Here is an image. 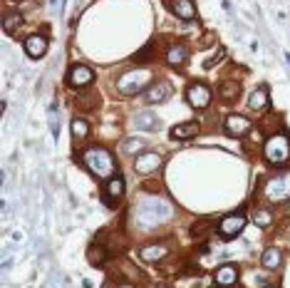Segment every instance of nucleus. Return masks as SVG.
Here are the masks:
<instances>
[{"label":"nucleus","mask_w":290,"mask_h":288,"mask_svg":"<svg viewBox=\"0 0 290 288\" xmlns=\"http://www.w3.org/2000/svg\"><path fill=\"white\" fill-rule=\"evenodd\" d=\"M199 132V124L196 122H184V124H176L171 130V140H189Z\"/></svg>","instance_id":"obj_20"},{"label":"nucleus","mask_w":290,"mask_h":288,"mask_svg":"<svg viewBox=\"0 0 290 288\" xmlns=\"http://www.w3.org/2000/svg\"><path fill=\"white\" fill-rule=\"evenodd\" d=\"M151 77H154V72L149 70V68H134V70H127L124 74L117 77V92H119V94H127V97L139 94L146 84H151Z\"/></svg>","instance_id":"obj_2"},{"label":"nucleus","mask_w":290,"mask_h":288,"mask_svg":"<svg viewBox=\"0 0 290 288\" xmlns=\"http://www.w3.org/2000/svg\"><path fill=\"white\" fill-rule=\"evenodd\" d=\"M186 60H189V52H186L184 45L176 42V45H171V48L166 50V62H169L171 68H184Z\"/></svg>","instance_id":"obj_16"},{"label":"nucleus","mask_w":290,"mask_h":288,"mask_svg":"<svg viewBox=\"0 0 290 288\" xmlns=\"http://www.w3.org/2000/svg\"><path fill=\"white\" fill-rule=\"evenodd\" d=\"M92 80H94V72L89 70L87 65H72V70L67 72V84H70L72 90H84V87H89Z\"/></svg>","instance_id":"obj_6"},{"label":"nucleus","mask_w":290,"mask_h":288,"mask_svg":"<svg viewBox=\"0 0 290 288\" xmlns=\"http://www.w3.org/2000/svg\"><path fill=\"white\" fill-rule=\"evenodd\" d=\"M266 288H276V286H266Z\"/></svg>","instance_id":"obj_31"},{"label":"nucleus","mask_w":290,"mask_h":288,"mask_svg":"<svg viewBox=\"0 0 290 288\" xmlns=\"http://www.w3.org/2000/svg\"><path fill=\"white\" fill-rule=\"evenodd\" d=\"M2 25H5L7 32H12L15 28L22 25V18H20V15H5V18H2Z\"/></svg>","instance_id":"obj_25"},{"label":"nucleus","mask_w":290,"mask_h":288,"mask_svg":"<svg viewBox=\"0 0 290 288\" xmlns=\"http://www.w3.org/2000/svg\"><path fill=\"white\" fill-rule=\"evenodd\" d=\"M251 120L248 117H243V114H228L226 117V132L231 134V137H246L248 132H251Z\"/></svg>","instance_id":"obj_8"},{"label":"nucleus","mask_w":290,"mask_h":288,"mask_svg":"<svg viewBox=\"0 0 290 288\" xmlns=\"http://www.w3.org/2000/svg\"><path fill=\"white\" fill-rule=\"evenodd\" d=\"M50 110H52V112H55V104H52V107H50ZM52 112H50V117H55V114H52ZM57 132H60V124H55V120H52V134H55V137H57Z\"/></svg>","instance_id":"obj_30"},{"label":"nucleus","mask_w":290,"mask_h":288,"mask_svg":"<svg viewBox=\"0 0 290 288\" xmlns=\"http://www.w3.org/2000/svg\"><path fill=\"white\" fill-rule=\"evenodd\" d=\"M186 102H189L194 110H204V107L211 104V90H209L204 82H194V84H189V90H186Z\"/></svg>","instance_id":"obj_5"},{"label":"nucleus","mask_w":290,"mask_h":288,"mask_svg":"<svg viewBox=\"0 0 290 288\" xmlns=\"http://www.w3.org/2000/svg\"><path fill=\"white\" fill-rule=\"evenodd\" d=\"M144 144L146 142H142V140H134V137H132V140H124V142H122V152H124V154H139V152L144 149Z\"/></svg>","instance_id":"obj_24"},{"label":"nucleus","mask_w":290,"mask_h":288,"mask_svg":"<svg viewBox=\"0 0 290 288\" xmlns=\"http://www.w3.org/2000/svg\"><path fill=\"white\" fill-rule=\"evenodd\" d=\"M166 254H169V246L166 244H146V246L139 248V256H142V261H146V264H156Z\"/></svg>","instance_id":"obj_13"},{"label":"nucleus","mask_w":290,"mask_h":288,"mask_svg":"<svg viewBox=\"0 0 290 288\" xmlns=\"http://www.w3.org/2000/svg\"><path fill=\"white\" fill-rule=\"evenodd\" d=\"M25 52L30 58H42L47 52V38L45 35H30L25 40Z\"/></svg>","instance_id":"obj_15"},{"label":"nucleus","mask_w":290,"mask_h":288,"mask_svg":"<svg viewBox=\"0 0 290 288\" xmlns=\"http://www.w3.org/2000/svg\"><path fill=\"white\" fill-rule=\"evenodd\" d=\"M218 94H221L223 102H233V100H238V94H241V84H238V82H223L221 90H218Z\"/></svg>","instance_id":"obj_21"},{"label":"nucleus","mask_w":290,"mask_h":288,"mask_svg":"<svg viewBox=\"0 0 290 288\" xmlns=\"http://www.w3.org/2000/svg\"><path fill=\"white\" fill-rule=\"evenodd\" d=\"M214 40H216V35H206V38H204V40L199 42V48H209V45H211Z\"/></svg>","instance_id":"obj_29"},{"label":"nucleus","mask_w":290,"mask_h":288,"mask_svg":"<svg viewBox=\"0 0 290 288\" xmlns=\"http://www.w3.org/2000/svg\"><path fill=\"white\" fill-rule=\"evenodd\" d=\"M151 50H154V45H146V48L139 52V55H137V58H134V60H146V58L151 55Z\"/></svg>","instance_id":"obj_28"},{"label":"nucleus","mask_w":290,"mask_h":288,"mask_svg":"<svg viewBox=\"0 0 290 288\" xmlns=\"http://www.w3.org/2000/svg\"><path fill=\"white\" fill-rule=\"evenodd\" d=\"M159 288H166V286H159Z\"/></svg>","instance_id":"obj_32"},{"label":"nucleus","mask_w":290,"mask_h":288,"mask_svg":"<svg viewBox=\"0 0 290 288\" xmlns=\"http://www.w3.org/2000/svg\"><path fill=\"white\" fill-rule=\"evenodd\" d=\"M261 264H263L268 271H278L281 264H283V254H281V248H276V246L266 248L263 256H261Z\"/></svg>","instance_id":"obj_17"},{"label":"nucleus","mask_w":290,"mask_h":288,"mask_svg":"<svg viewBox=\"0 0 290 288\" xmlns=\"http://www.w3.org/2000/svg\"><path fill=\"white\" fill-rule=\"evenodd\" d=\"M243 226H246V218L241 214H231L226 216L221 224H218V231H221V236H226V238H231V236H238L241 231H243Z\"/></svg>","instance_id":"obj_10"},{"label":"nucleus","mask_w":290,"mask_h":288,"mask_svg":"<svg viewBox=\"0 0 290 288\" xmlns=\"http://www.w3.org/2000/svg\"><path fill=\"white\" fill-rule=\"evenodd\" d=\"M253 224H258V226H271L273 224V214L268 212V209H253Z\"/></svg>","instance_id":"obj_23"},{"label":"nucleus","mask_w":290,"mask_h":288,"mask_svg":"<svg viewBox=\"0 0 290 288\" xmlns=\"http://www.w3.org/2000/svg\"><path fill=\"white\" fill-rule=\"evenodd\" d=\"M87 134H89V124H87L84 120L74 117L72 120V137L77 142H82V140H87Z\"/></svg>","instance_id":"obj_22"},{"label":"nucleus","mask_w":290,"mask_h":288,"mask_svg":"<svg viewBox=\"0 0 290 288\" xmlns=\"http://www.w3.org/2000/svg\"><path fill=\"white\" fill-rule=\"evenodd\" d=\"M263 194H266V199L273 202V204L290 202V172H281V174H276L273 179H268Z\"/></svg>","instance_id":"obj_4"},{"label":"nucleus","mask_w":290,"mask_h":288,"mask_svg":"<svg viewBox=\"0 0 290 288\" xmlns=\"http://www.w3.org/2000/svg\"><path fill=\"white\" fill-rule=\"evenodd\" d=\"M82 162H84V166H87L97 179H112V174L117 172L114 156H112L104 146H89V149H84Z\"/></svg>","instance_id":"obj_1"},{"label":"nucleus","mask_w":290,"mask_h":288,"mask_svg":"<svg viewBox=\"0 0 290 288\" xmlns=\"http://www.w3.org/2000/svg\"><path fill=\"white\" fill-rule=\"evenodd\" d=\"M171 97V84L169 82H156V84H149V90L144 92V102L146 104H161Z\"/></svg>","instance_id":"obj_9"},{"label":"nucleus","mask_w":290,"mask_h":288,"mask_svg":"<svg viewBox=\"0 0 290 288\" xmlns=\"http://www.w3.org/2000/svg\"><path fill=\"white\" fill-rule=\"evenodd\" d=\"M122 194H124V179L122 176H112L107 184H104V204H109V206H114V202H119L122 199Z\"/></svg>","instance_id":"obj_11"},{"label":"nucleus","mask_w":290,"mask_h":288,"mask_svg":"<svg viewBox=\"0 0 290 288\" xmlns=\"http://www.w3.org/2000/svg\"><path fill=\"white\" fill-rule=\"evenodd\" d=\"M166 5H169V10H171L176 18H181V20H194V18H196V5H194L191 0H166Z\"/></svg>","instance_id":"obj_12"},{"label":"nucleus","mask_w":290,"mask_h":288,"mask_svg":"<svg viewBox=\"0 0 290 288\" xmlns=\"http://www.w3.org/2000/svg\"><path fill=\"white\" fill-rule=\"evenodd\" d=\"M223 58H226V48H221V50H218V52L214 55V58H211V60H206V65H204V68H206V70L216 68V65L221 62V60H223Z\"/></svg>","instance_id":"obj_26"},{"label":"nucleus","mask_w":290,"mask_h":288,"mask_svg":"<svg viewBox=\"0 0 290 288\" xmlns=\"http://www.w3.org/2000/svg\"><path fill=\"white\" fill-rule=\"evenodd\" d=\"M214 281H216L221 288L236 286V281H238V271H236V266H231V264H223L221 268H216V276H214Z\"/></svg>","instance_id":"obj_14"},{"label":"nucleus","mask_w":290,"mask_h":288,"mask_svg":"<svg viewBox=\"0 0 290 288\" xmlns=\"http://www.w3.org/2000/svg\"><path fill=\"white\" fill-rule=\"evenodd\" d=\"M159 166H161V154H156V152H142L134 159V172L137 174H151Z\"/></svg>","instance_id":"obj_7"},{"label":"nucleus","mask_w":290,"mask_h":288,"mask_svg":"<svg viewBox=\"0 0 290 288\" xmlns=\"http://www.w3.org/2000/svg\"><path fill=\"white\" fill-rule=\"evenodd\" d=\"M248 107H251L253 112H263V110L268 107V90H266V87L253 90L251 97H248Z\"/></svg>","instance_id":"obj_19"},{"label":"nucleus","mask_w":290,"mask_h":288,"mask_svg":"<svg viewBox=\"0 0 290 288\" xmlns=\"http://www.w3.org/2000/svg\"><path fill=\"white\" fill-rule=\"evenodd\" d=\"M87 256H89L92 266H97V264H99V261L104 258V251H102V248H89V254H87Z\"/></svg>","instance_id":"obj_27"},{"label":"nucleus","mask_w":290,"mask_h":288,"mask_svg":"<svg viewBox=\"0 0 290 288\" xmlns=\"http://www.w3.org/2000/svg\"><path fill=\"white\" fill-rule=\"evenodd\" d=\"M134 124L137 130H144V132H156L159 130V117L154 112H139L134 117Z\"/></svg>","instance_id":"obj_18"},{"label":"nucleus","mask_w":290,"mask_h":288,"mask_svg":"<svg viewBox=\"0 0 290 288\" xmlns=\"http://www.w3.org/2000/svg\"><path fill=\"white\" fill-rule=\"evenodd\" d=\"M263 156L268 164L283 166L290 162V140L288 134H271L263 144Z\"/></svg>","instance_id":"obj_3"}]
</instances>
